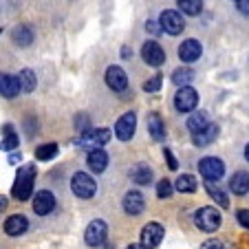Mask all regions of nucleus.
<instances>
[{
	"mask_svg": "<svg viewBox=\"0 0 249 249\" xmlns=\"http://www.w3.org/2000/svg\"><path fill=\"white\" fill-rule=\"evenodd\" d=\"M33 181H36V165L27 163L18 170L14 181V188H11V194H14L16 201H27L33 192Z\"/></svg>",
	"mask_w": 249,
	"mask_h": 249,
	"instance_id": "obj_1",
	"label": "nucleus"
},
{
	"mask_svg": "<svg viewBox=\"0 0 249 249\" xmlns=\"http://www.w3.org/2000/svg\"><path fill=\"white\" fill-rule=\"evenodd\" d=\"M108 141H110L108 128H90V130L82 132V137L77 139V146L93 152V150H102V146H106Z\"/></svg>",
	"mask_w": 249,
	"mask_h": 249,
	"instance_id": "obj_2",
	"label": "nucleus"
},
{
	"mask_svg": "<svg viewBox=\"0 0 249 249\" xmlns=\"http://www.w3.org/2000/svg\"><path fill=\"white\" fill-rule=\"evenodd\" d=\"M71 190L77 198H93L95 192H97V183L90 174L86 172H75L73 179H71Z\"/></svg>",
	"mask_w": 249,
	"mask_h": 249,
	"instance_id": "obj_3",
	"label": "nucleus"
},
{
	"mask_svg": "<svg viewBox=\"0 0 249 249\" xmlns=\"http://www.w3.org/2000/svg\"><path fill=\"white\" fill-rule=\"evenodd\" d=\"M194 223L201 231H216L221 227L223 218H221V212L216 207H201V210L194 214Z\"/></svg>",
	"mask_w": 249,
	"mask_h": 249,
	"instance_id": "obj_4",
	"label": "nucleus"
},
{
	"mask_svg": "<svg viewBox=\"0 0 249 249\" xmlns=\"http://www.w3.org/2000/svg\"><path fill=\"white\" fill-rule=\"evenodd\" d=\"M198 172H201V177L207 183H214V181L223 179L225 163H223L218 157H203V159L198 161Z\"/></svg>",
	"mask_w": 249,
	"mask_h": 249,
	"instance_id": "obj_5",
	"label": "nucleus"
},
{
	"mask_svg": "<svg viewBox=\"0 0 249 249\" xmlns=\"http://www.w3.org/2000/svg\"><path fill=\"white\" fill-rule=\"evenodd\" d=\"M198 106V93L192 86H183L174 93V108L179 113H194V108Z\"/></svg>",
	"mask_w": 249,
	"mask_h": 249,
	"instance_id": "obj_6",
	"label": "nucleus"
},
{
	"mask_svg": "<svg viewBox=\"0 0 249 249\" xmlns=\"http://www.w3.org/2000/svg\"><path fill=\"white\" fill-rule=\"evenodd\" d=\"M106 236H108V225L104 221H99V218L90 221L84 231V240L90 247H102V245L106 243Z\"/></svg>",
	"mask_w": 249,
	"mask_h": 249,
	"instance_id": "obj_7",
	"label": "nucleus"
},
{
	"mask_svg": "<svg viewBox=\"0 0 249 249\" xmlns=\"http://www.w3.org/2000/svg\"><path fill=\"white\" fill-rule=\"evenodd\" d=\"M159 27L163 29L165 33H170V36H179V33L185 29V22H183V18H181L179 11L168 9L159 16Z\"/></svg>",
	"mask_w": 249,
	"mask_h": 249,
	"instance_id": "obj_8",
	"label": "nucleus"
},
{
	"mask_svg": "<svg viewBox=\"0 0 249 249\" xmlns=\"http://www.w3.org/2000/svg\"><path fill=\"white\" fill-rule=\"evenodd\" d=\"M163 240V225L159 223H146L141 230V247L143 249H155L157 245Z\"/></svg>",
	"mask_w": 249,
	"mask_h": 249,
	"instance_id": "obj_9",
	"label": "nucleus"
},
{
	"mask_svg": "<svg viewBox=\"0 0 249 249\" xmlns=\"http://www.w3.org/2000/svg\"><path fill=\"white\" fill-rule=\"evenodd\" d=\"M141 57H143V62H146L148 66H161L165 62V51L161 49L159 42H155V40H148V42H143V47H141Z\"/></svg>",
	"mask_w": 249,
	"mask_h": 249,
	"instance_id": "obj_10",
	"label": "nucleus"
},
{
	"mask_svg": "<svg viewBox=\"0 0 249 249\" xmlns=\"http://www.w3.org/2000/svg\"><path fill=\"white\" fill-rule=\"evenodd\" d=\"M104 80H106L108 89H113L115 93H124V90L128 89V75H126V71H124L122 66H108Z\"/></svg>",
	"mask_w": 249,
	"mask_h": 249,
	"instance_id": "obj_11",
	"label": "nucleus"
},
{
	"mask_svg": "<svg viewBox=\"0 0 249 249\" xmlns=\"http://www.w3.org/2000/svg\"><path fill=\"white\" fill-rule=\"evenodd\" d=\"M135 128H137V115L126 113L117 119V124H115V135H117L119 141H130L132 135H135Z\"/></svg>",
	"mask_w": 249,
	"mask_h": 249,
	"instance_id": "obj_12",
	"label": "nucleus"
},
{
	"mask_svg": "<svg viewBox=\"0 0 249 249\" xmlns=\"http://www.w3.org/2000/svg\"><path fill=\"white\" fill-rule=\"evenodd\" d=\"M53 210H55V196H53V192H49V190L36 192V196H33V212L38 216H47Z\"/></svg>",
	"mask_w": 249,
	"mask_h": 249,
	"instance_id": "obj_13",
	"label": "nucleus"
},
{
	"mask_svg": "<svg viewBox=\"0 0 249 249\" xmlns=\"http://www.w3.org/2000/svg\"><path fill=\"white\" fill-rule=\"evenodd\" d=\"M122 205H124V212H126V214L137 216V214H141L143 207H146V198H143V194H141L139 190H130V192L124 194Z\"/></svg>",
	"mask_w": 249,
	"mask_h": 249,
	"instance_id": "obj_14",
	"label": "nucleus"
},
{
	"mask_svg": "<svg viewBox=\"0 0 249 249\" xmlns=\"http://www.w3.org/2000/svg\"><path fill=\"white\" fill-rule=\"evenodd\" d=\"M201 55H203V47H201V42H198V40H194V38L185 40V42L179 47V57L185 62V64L196 62Z\"/></svg>",
	"mask_w": 249,
	"mask_h": 249,
	"instance_id": "obj_15",
	"label": "nucleus"
},
{
	"mask_svg": "<svg viewBox=\"0 0 249 249\" xmlns=\"http://www.w3.org/2000/svg\"><path fill=\"white\" fill-rule=\"evenodd\" d=\"M20 93V80L9 73H0V95L7 99L16 97Z\"/></svg>",
	"mask_w": 249,
	"mask_h": 249,
	"instance_id": "obj_16",
	"label": "nucleus"
},
{
	"mask_svg": "<svg viewBox=\"0 0 249 249\" xmlns=\"http://www.w3.org/2000/svg\"><path fill=\"white\" fill-rule=\"evenodd\" d=\"M27 230H29V221L22 214H14V216H9L5 221V234L9 236H22Z\"/></svg>",
	"mask_w": 249,
	"mask_h": 249,
	"instance_id": "obj_17",
	"label": "nucleus"
},
{
	"mask_svg": "<svg viewBox=\"0 0 249 249\" xmlns=\"http://www.w3.org/2000/svg\"><path fill=\"white\" fill-rule=\"evenodd\" d=\"M86 163H89V168L93 170L95 174H102L104 170L108 168V155L104 150H93V152H89V157H86Z\"/></svg>",
	"mask_w": 249,
	"mask_h": 249,
	"instance_id": "obj_18",
	"label": "nucleus"
},
{
	"mask_svg": "<svg viewBox=\"0 0 249 249\" xmlns=\"http://www.w3.org/2000/svg\"><path fill=\"white\" fill-rule=\"evenodd\" d=\"M148 132L155 141H163L165 139V124L161 119V115L157 113H150L148 115Z\"/></svg>",
	"mask_w": 249,
	"mask_h": 249,
	"instance_id": "obj_19",
	"label": "nucleus"
},
{
	"mask_svg": "<svg viewBox=\"0 0 249 249\" xmlns=\"http://www.w3.org/2000/svg\"><path fill=\"white\" fill-rule=\"evenodd\" d=\"M230 190L236 194V196H245L249 192V174L247 172H236L230 179Z\"/></svg>",
	"mask_w": 249,
	"mask_h": 249,
	"instance_id": "obj_20",
	"label": "nucleus"
},
{
	"mask_svg": "<svg viewBox=\"0 0 249 249\" xmlns=\"http://www.w3.org/2000/svg\"><path fill=\"white\" fill-rule=\"evenodd\" d=\"M218 137V126L216 124H210V126L205 128V130L196 132V135H192V141H194V146L203 148V146H210L212 141Z\"/></svg>",
	"mask_w": 249,
	"mask_h": 249,
	"instance_id": "obj_21",
	"label": "nucleus"
},
{
	"mask_svg": "<svg viewBox=\"0 0 249 249\" xmlns=\"http://www.w3.org/2000/svg\"><path fill=\"white\" fill-rule=\"evenodd\" d=\"M207 126H210V119H207V113H203V110H194L188 117V130L192 132V135L205 130Z\"/></svg>",
	"mask_w": 249,
	"mask_h": 249,
	"instance_id": "obj_22",
	"label": "nucleus"
},
{
	"mask_svg": "<svg viewBox=\"0 0 249 249\" xmlns=\"http://www.w3.org/2000/svg\"><path fill=\"white\" fill-rule=\"evenodd\" d=\"M130 179L135 181L137 185H148L152 181V170L148 168L146 163H137L135 168L130 170Z\"/></svg>",
	"mask_w": 249,
	"mask_h": 249,
	"instance_id": "obj_23",
	"label": "nucleus"
},
{
	"mask_svg": "<svg viewBox=\"0 0 249 249\" xmlns=\"http://www.w3.org/2000/svg\"><path fill=\"white\" fill-rule=\"evenodd\" d=\"M11 38H14V42L18 44V47H29V44L33 42V31L27 24H18V27L14 29V33H11Z\"/></svg>",
	"mask_w": 249,
	"mask_h": 249,
	"instance_id": "obj_24",
	"label": "nucleus"
},
{
	"mask_svg": "<svg viewBox=\"0 0 249 249\" xmlns=\"http://www.w3.org/2000/svg\"><path fill=\"white\" fill-rule=\"evenodd\" d=\"M18 80H20V90H22V93H31V90L36 89V84H38V77H36V73H33L31 69L20 71Z\"/></svg>",
	"mask_w": 249,
	"mask_h": 249,
	"instance_id": "obj_25",
	"label": "nucleus"
},
{
	"mask_svg": "<svg viewBox=\"0 0 249 249\" xmlns=\"http://www.w3.org/2000/svg\"><path fill=\"white\" fill-rule=\"evenodd\" d=\"M194 80V71L192 69H188V66H183V69H177L172 73V82L179 89H183V86H190V82Z\"/></svg>",
	"mask_w": 249,
	"mask_h": 249,
	"instance_id": "obj_26",
	"label": "nucleus"
},
{
	"mask_svg": "<svg viewBox=\"0 0 249 249\" xmlns=\"http://www.w3.org/2000/svg\"><path fill=\"white\" fill-rule=\"evenodd\" d=\"M174 188L179 190V192H183V194H190V192L196 190V179H194L192 174H179V179H177Z\"/></svg>",
	"mask_w": 249,
	"mask_h": 249,
	"instance_id": "obj_27",
	"label": "nucleus"
},
{
	"mask_svg": "<svg viewBox=\"0 0 249 249\" xmlns=\"http://www.w3.org/2000/svg\"><path fill=\"white\" fill-rule=\"evenodd\" d=\"M177 5L188 16H198L203 11V0H177Z\"/></svg>",
	"mask_w": 249,
	"mask_h": 249,
	"instance_id": "obj_28",
	"label": "nucleus"
},
{
	"mask_svg": "<svg viewBox=\"0 0 249 249\" xmlns=\"http://www.w3.org/2000/svg\"><path fill=\"white\" fill-rule=\"evenodd\" d=\"M205 188H207V194H210L214 201L218 203L221 207H227L230 205V201H227V196H225V192H223L218 185H214V183H205Z\"/></svg>",
	"mask_w": 249,
	"mask_h": 249,
	"instance_id": "obj_29",
	"label": "nucleus"
},
{
	"mask_svg": "<svg viewBox=\"0 0 249 249\" xmlns=\"http://www.w3.org/2000/svg\"><path fill=\"white\" fill-rule=\"evenodd\" d=\"M55 155H57V143H44V146H40L36 150V159H40V161H49Z\"/></svg>",
	"mask_w": 249,
	"mask_h": 249,
	"instance_id": "obj_30",
	"label": "nucleus"
},
{
	"mask_svg": "<svg viewBox=\"0 0 249 249\" xmlns=\"http://www.w3.org/2000/svg\"><path fill=\"white\" fill-rule=\"evenodd\" d=\"M18 143H20V139H18V135L16 132H9V135H5V139H2V143H0V150H16L18 148Z\"/></svg>",
	"mask_w": 249,
	"mask_h": 249,
	"instance_id": "obj_31",
	"label": "nucleus"
},
{
	"mask_svg": "<svg viewBox=\"0 0 249 249\" xmlns=\"http://www.w3.org/2000/svg\"><path fill=\"white\" fill-rule=\"evenodd\" d=\"M170 194H172V183H170L168 179L159 181V183H157V196L159 198H170Z\"/></svg>",
	"mask_w": 249,
	"mask_h": 249,
	"instance_id": "obj_32",
	"label": "nucleus"
},
{
	"mask_svg": "<svg viewBox=\"0 0 249 249\" xmlns=\"http://www.w3.org/2000/svg\"><path fill=\"white\" fill-rule=\"evenodd\" d=\"M161 82H163V77L161 75L150 77L148 82H143V90H146V93H157V90L161 89Z\"/></svg>",
	"mask_w": 249,
	"mask_h": 249,
	"instance_id": "obj_33",
	"label": "nucleus"
},
{
	"mask_svg": "<svg viewBox=\"0 0 249 249\" xmlns=\"http://www.w3.org/2000/svg\"><path fill=\"white\" fill-rule=\"evenodd\" d=\"M201 249H225V243L218 240V238H210V240H205V243L201 245Z\"/></svg>",
	"mask_w": 249,
	"mask_h": 249,
	"instance_id": "obj_34",
	"label": "nucleus"
},
{
	"mask_svg": "<svg viewBox=\"0 0 249 249\" xmlns=\"http://www.w3.org/2000/svg\"><path fill=\"white\" fill-rule=\"evenodd\" d=\"M236 218L243 227H249V210H238L236 212Z\"/></svg>",
	"mask_w": 249,
	"mask_h": 249,
	"instance_id": "obj_35",
	"label": "nucleus"
},
{
	"mask_svg": "<svg viewBox=\"0 0 249 249\" xmlns=\"http://www.w3.org/2000/svg\"><path fill=\"white\" fill-rule=\"evenodd\" d=\"M163 155H165V159H168V168H170V170H177V168H179V163H177V159H174L172 150H168V148H165Z\"/></svg>",
	"mask_w": 249,
	"mask_h": 249,
	"instance_id": "obj_36",
	"label": "nucleus"
},
{
	"mask_svg": "<svg viewBox=\"0 0 249 249\" xmlns=\"http://www.w3.org/2000/svg\"><path fill=\"white\" fill-rule=\"evenodd\" d=\"M122 55H124V60H128V57H130V49L124 47V49H122Z\"/></svg>",
	"mask_w": 249,
	"mask_h": 249,
	"instance_id": "obj_37",
	"label": "nucleus"
},
{
	"mask_svg": "<svg viewBox=\"0 0 249 249\" xmlns=\"http://www.w3.org/2000/svg\"><path fill=\"white\" fill-rule=\"evenodd\" d=\"M5 207H7V198H5V196H0V212L5 210Z\"/></svg>",
	"mask_w": 249,
	"mask_h": 249,
	"instance_id": "obj_38",
	"label": "nucleus"
},
{
	"mask_svg": "<svg viewBox=\"0 0 249 249\" xmlns=\"http://www.w3.org/2000/svg\"><path fill=\"white\" fill-rule=\"evenodd\" d=\"M245 159L249 161V143H247V146H245Z\"/></svg>",
	"mask_w": 249,
	"mask_h": 249,
	"instance_id": "obj_39",
	"label": "nucleus"
},
{
	"mask_svg": "<svg viewBox=\"0 0 249 249\" xmlns=\"http://www.w3.org/2000/svg\"><path fill=\"white\" fill-rule=\"evenodd\" d=\"M126 249H143V247H141V245H128Z\"/></svg>",
	"mask_w": 249,
	"mask_h": 249,
	"instance_id": "obj_40",
	"label": "nucleus"
},
{
	"mask_svg": "<svg viewBox=\"0 0 249 249\" xmlns=\"http://www.w3.org/2000/svg\"><path fill=\"white\" fill-rule=\"evenodd\" d=\"M236 2H238V0H236Z\"/></svg>",
	"mask_w": 249,
	"mask_h": 249,
	"instance_id": "obj_41",
	"label": "nucleus"
}]
</instances>
